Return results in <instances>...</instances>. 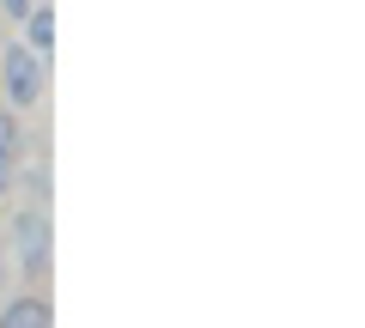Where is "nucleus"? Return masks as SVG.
<instances>
[{"mask_svg": "<svg viewBox=\"0 0 365 328\" xmlns=\"http://www.w3.org/2000/svg\"><path fill=\"white\" fill-rule=\"evenodd\" d=\"M49 255H55V231H49V207L43 201H19L13 207V262L31 286L49 280Z\"/></svg>", "mask_w": 365, "mask_h": 328, "instance_id": "f257e3e1", "label": "nucleus"}, {"mask_svg": "<svg viewBox=\"0 0 365 328\" xmlns=\"http://www.w3.org/2000/svg\"><path fill=\"white\" fill-rule=\"evenodd\" d=\"M19 183H25V201H43L49 207V171L43 164H19Z\"/></svg>", "mask_w": 365, "mask_h": 328, "instance_id": "39448f33", "label": "nucleus"}, {"mask_svg": "<svg viewBox=\"0 0 365 328\" xmlns=\"http://www.w3.org/2000/svg\"><path fill=\"white\" fill-rule=\"evenodd\" d=\"M19 189V152H0V201Z\"/></svg>", "mask_w": 365, "mask_h": 328, "instance_id": "0eeeda50", "label": "nucleus"}, {"mask_svg": "<svg viewBox=\"0 0 365 328\" xmlns=\"http://www.w3.org/2000/svg\"><path fill=\"white\" fill-rule=\"evenodd\" d=\"M19 25H25V49H37L43 61H49L55 55V6L49 0H31V13L19 18Z\"/></svg>", "mask_w": 365, "mask_h": 328, "instance_id": "20e7f679", "label": "nucleus"}, {"mask_svg": "<svg viewBox=\"0 0 365 328\" xmlns=\"http://www.w3.org/2000/svg\"><path fill=\"white\" fill-rule=\"evenodd\" d=\"M0 92L13 110H37L49 92V61L25 43H0Z\"/></svg>", "mask_w": 365, "mask_h": 328, "instance_id": "f03ea898", "label": "nucleus"}, {"mask_svg": "<svg viewBox=\"0 0 365 328\" xmlns=\"http://www.w3.org/2000/svg\"><path fill=\"white\" fill-rule=\"evenodd\" d=\"M0 292H6V250H0Z\"/></svg>", "mask_w": 365, "mask_h": 328, "instance_id": "1a4fd4ad", "label": "nucleus"}, {"mask_svg": "<svg viewBox=\"0 0 365 328\" xmlns=\"http://www.w3.org/2000/svg\"><path fill=\"white\" fill-rule=\"evenodd\" d=\"M25 13H31V0H0V18H13V25H19Z\"/></svg>", "mask_w": 365, "mask_h": 328, "instance_id": "6e6552de", "label": "nucleus"}, {"mask_svg": "<svg viewBox=\"0 0 365 328\" xmlns=\"http://www.w3.org/2000/svg\"><path fill=\"white\" fill-rule=\"evenodd\" d=\"M49 322H55V310L43 292H19V298L0 304V328H49Z\"/></svg>", "mask_w": 365, "mask_h": 328, "instance_id": "7ed1b4c3", "label": "nucleus"}, {"mask_svg": "<svg viewBox=\"0 0 365 328\" xmlns=\"http://www.w3.org/2000/svg\"><path fill=\"white\" fill-rule=\"evenodd\" d=\"M19 140H25V128H19V110L6 104L0 110V152H19Z\"/></svg>", "mask_w": 365, "mask_h": 328, "instance_id": "423d86ee", "label": "nucleus"}]
</instances>
